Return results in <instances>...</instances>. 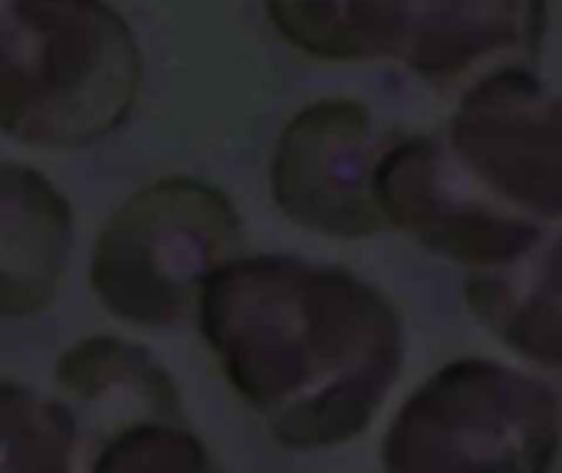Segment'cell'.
<instances>
[{"label":"cell","mask_w":562,"mask_h":473,"mask_svg":"<svg viewBox=\"0 0 562 473\" xmlns=\"http://www.w3.org/2000/svg\"><path fill=\"white\" fill-rule=\"evenodd\" d=\"M72 250L69 201L20 161H0V316L49 306Z\"/></svg>","instance_id":"cell-8"},{"label":"cell","mask_w":562,"mask_h":473,"mask_svg":"<svg viewBox=\"0 0 562 473\" xmlns=\"http://www.w3.org/2000/svg\"><path fill=\"white\" fill-rule=\"evenodd\" d=\"M454 161L501 204L557 227L562 207L560 95L527 66L497 69L468 89L445 135Z\"/></svg>","instance_id":"cell-5"},{"label":"cell","mask_w":562,"mask_h":473,"mask_svg":"<svg viewBox=\"0 0 562 473\" xmlns=\"http://www.w3.org/2000/svg\"><path fill=\"white\" fill-rule=\"evenodd\" d=\"M277 33L326 63H395L435 89L527 66L550 0H263Z\"/></svg>","instance_id":"cell-3"},{"label":"cell","mask_w":562,"mask_h":473,"mask_svg":"<svg viewBox=\"0 0 562 473\" xmlns=\"http://www.w3.org/2000/svg\"><path fill=\"white\" fill-rule=\"evenodd\" d=\"M392 135L359 99L336 95L300 109L280 128L270 158L280 211L300 227L333 237L385 230L372 178Z\"/></svg>","instance_id":"cell-7"},{"label":"cell","mask_w":562,"mask_h":473,"mask_svg":"<svg viewBox=\"0 0 562 473\" xmlns=\"http://www.w3.org/2000/svg\"><path fill=\"white\" fill-rule=\"evenodd\" d=\"M142 49L109 0H0V128L36 148H82L125 125Z\"/></svg>","instance_id":"cell-2"},{"label":"cell","mask_w":562,"mask_h":473,"mask_svg":"<svg viewBox=\"0 0 562 473\" xmlns=\"http://www.w3.org/2000/svg\"><path fill=\"white\" fill-rule=\"evenodd\" d=\"M560 277H557V230H550L527 254L484 267L468 283V300L481 323H487L517 352L557 365L560 352Z\"/></svg>","instance_id":"cell-9"},{"label":"cell","mask_w":562,"mask_h":473,"mask_svg":"<svg viewBox=\"0 0 562 473\" xmlns=\"http://www.w3.org/2000/svg\"><path fill=\"white\" fill-rule=\"evenodd\" d=\"M201 323L234 382L270 408L329 405L362 421L402 359L389 300L306 260L221 263L201 286Z\"/></svg>","instance_id":"cell-1"},{"label":"cell","mask_w":562,"mask_h":473,"mask_svg":"<svg viewBox=\"0 0 562 473\" xmlns=\"http://www.w3.org/2000/svg\"><path fill=\"white\" fill-rule=\"evenodd\" d=\"M237 234L240 217L224 191L198 178H161L109 217L92 257V286L125 323L175 326L188 319Z\"/></svg>","instance_id":"cell-4"},{"label":"cell","mask_w":562,"mask_h":473,"mask_svg":"<svg viewBox=\"0 0 562 473\" xmlns=\"http://www.w3.org/2000/svg\"><path fill=\"white\" fill-rule=\"evenodd\" d=\"M372 191L385 227H402L477 270L527 254L553 230L487 194L438 135L395 132L379 155Z\"/></svg>","instance_id":"cell-6"}]
</instances>
